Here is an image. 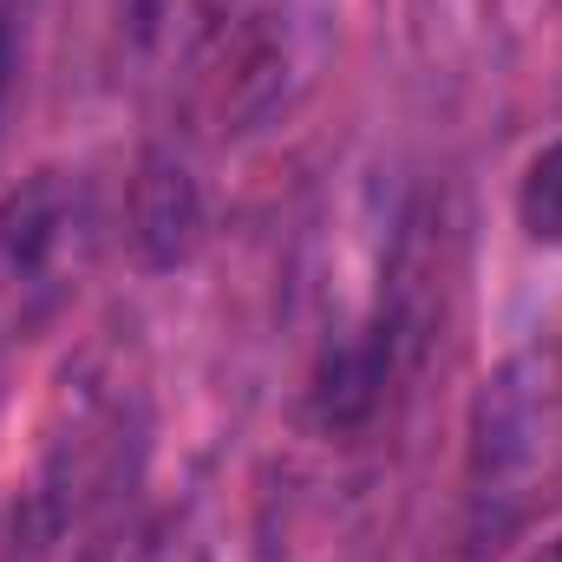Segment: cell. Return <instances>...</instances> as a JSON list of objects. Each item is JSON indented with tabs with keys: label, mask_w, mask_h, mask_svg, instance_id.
<instances>
[{
	"label": "cell",
	"mask_w": 562,
	"mask_h": 562,
	"mask_svg": "<svg viewBox=\"0 0 562 562\" xmlns=\"http://www.w3.org/2000/svg\"><path fill=\"white\" fill-rule=\"evenodd\" d=\"M138 236L150 243V262H177L196 236V190L183 170H150L138 203Z\"/></svg>",
	"instance_id": "3"
},
{
	"label": "cell",
	"mask_w": 562,
	"mask_h": 562,
	"mask_svg": "<svg viewBox=\"0 0 562 562\" xmlns=\"http://www.w3.org/2000/svg\"><path fill=\"white\" fill-rule=\"evenodd\" d=\"M393 347H400V334L380 314V321H367L360 334H347L321 353L314 386H307V413H314L321 431H360L380 413L386 380H393Z\"/></svg>",
	"instance_id": "2"
},
{
	"label": "cell",
	"mask_w": 562,
	"mask_h": 562,
	"mask_svg": "<svg viewBox=\"0 0 562 562\" xmlns=\"http://www.w3.org/2000/svg\"><path fill=\"white\" fill-rule=\"evenodd\" d=\"M524 562H562V537H550L543 550H530V557H524Z\"/></svg>",
	"instance_id": "6"
},
{
	"label": "cell",
	"mask_w": 562,
	"mask_h": 562,
	"mask_svg": "<svg viewBox=\"0 0 562 562\" xmlns=\"http://www.w3.org/2000/svg\"><path fill=\"white\" fill-rule=\"evenodd\" d=\"M7 92H13V33L0 20V105H7Z\"/></svg>",
	"instance_id": "5"
},
{
	"label": "cell",
	"mask_w": 562,
	"mask_h": 562,
	"mask_svg": "<svg viewBox=\"0 0 562 562\" xmlns=\"http://www.w3.org/2000/svg\"><path fill=\"white\" fill-rule=\"evenodd\" d=\"M92 249V196L72 170H33L0 196V321L26 327L66 301Z\"/></svg>",
	"instance_id": "1"
},
{
	"label": "cell",
	"mask_w": 562,
	"mask_h": 562,
	"mask_svg": "<svg viewBox=\"0 0 562 562\" xmlns=\"http://www.w3.org/2000/svg\"><path fill=\"white\" fill-rule=\"evenodd\" d=\"M517 223L530 243L562 249V138H550L517 177Z\"/></svg>",
	"instance_id": "4"
}]
</instances>
